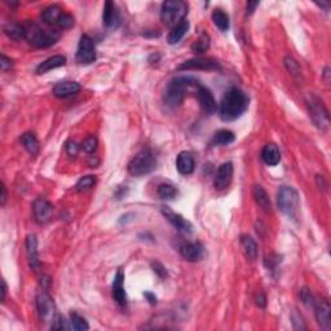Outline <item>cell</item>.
I'll use <instances>...</instances> for the list:
<instances>
[{
    "label": "cell",
    "mask_w": 331,
    "mask_h": 331,
    "mask_svg": "<svg viewBox=\"0 0 331 331\" xmlns=\"http://www.w3.org/2000/svg\"><path fill=\"white\" fill-rule=\"evenodd\" d=\"M111 289H113L111 290L113 298L116 303L121 304V305L127 303V295H126V290H124V272L122 269H118V272H116Z\"/></svg>",
    "instance_id": "obj_18"
},
{
    "label": "cell",
    "mask_w": 331,
    "mask_h": 331,
    "mask_svg": "<svg viewBox=\"0 0 331 331\" xmlns=\"http://www.w3.org/2000/svg\"><path fill=\"white\" fill-rule=\"evenodd\" d=\"M189 30V22L185 19L184 22H181L180 25H177L176 28H174L171 30V33L169 34V36H167V41H169V44L174 45V44H177L180 40H181L182 38H184V35L186 33H188Z\"/></svg>",
    "instance_id": "obj_27"
},
{
    "label": "cell",
    "mask_w": 331,
    "mask_h": 331,
    "mask_svg": "<svg viewBox=\"0 0 331 331\" xmlns=\"http://www.w3.org/2000/svg\"><path fill=\"white\" fill-rule=\"evenodd\" d=\"M241 247L245 256L250 260H255L257 256V245L250 235H241Z\"/></svg>",
    "instance_id": "obj_25"
},
{
    "label": "cell",
    "mask_w": 331,
    "mask_h": 331,
    "mask_svg": "<svg viewBox=\"0 0 331 331\" xmlns=\"http://www.w3.org/2000/svg\"><path fill=\"white\" fill-rule=\"evenodd\" d=\"M155 164H157V159H155V155L153 154L152 150L144 149L137 153L132 158V160L128 163V172L132 176L140 177L150 174L155 169Z\"/></svg>",
    "instance_id": "obj_5"
},
{
    "label": "cell",
    "mask_w": 331,
    "mask_h": 331,
    "mask_svg": "<svg viewBox=\"0 0 331 331\" xmlns=\"http://www.w3.org/2000/svg\"><path fill=\"white\" fill-rule=\"evenodd\" d=\"M12 65L13 64H12L11 58L7 57L6 55L0 56V69H2V72H7L8 69H11Z\"/></svg>",
    "instance_id": "obj_41"
},
{
    "label": "cell",
    "mask_w": 331,
    "mask_h": 331,
    "mask_svg": "<svg viewBox=\"0 0 331 331\" xmlns=\"http://www.w3.org/2000/svg\"><path fill=\"white\" fill-rule=\"evenodd\" d=\"M254 198L256 201V203L262 207V210H264L265 212H271L272 211V203L271 199H269V196L265 192V189L260 185H255L254 186Z\"/></svg>",
    "instance_id": "obj_26"
},
{
    "label": "cell",
    "mask_w": 331,
    "mask_h": 331,
    "mask_svg": "<svg viewBox=\"0 0 331 331\" xmlns=\"http://www.w3.org/2000/svg\"><path fill=\"white\" fill-rule=\"evenodd\" d=\"M235 140V136L232 131L229 130H219L215 132L212 137L214 145H219V147H224V145H229Z\"/></svg>",
    "instance_id": "obj_30"
},
{
    "label": "cell",
    "mask_w": 331,
    "mask_h": 331,
    "mask_svg": "<svg viewBox=\"0 0 331 331\" xmlns=\"http://www.w3.org/2000/svg\"><path fill=\"white\" fill-rule=\"evenodd\" d=\"M300 298H301V301H303V303L305 304V305H308V306L315 305V303H316L315 298H313L312 293H311V291H309V290L306 289V287L301 289Z\"/></svg>",
    "instance_id": "obj_40"
},
{
    "label": "cell",
    "mask_w": 331,
    "mask_h": 331,
    "mask_svg": "<svg viewBox=\"0 0 331 331\" xmlns=\"http://www.w3.org/2000/svg\"><path fill=\"white\" fill-rule=\"evenodd\" d=\"M277 203L279 210L287 216V218L295 219L299 211V194L291 186H282L279 188L277 194Z\"/></svg>",
    "instance_id": "obj_6"
},
{
    "label": "cell",
    "mask_w": 331,
    "mask_h": 331,
    "mask_svg": "<svg viewBox=\"0 0 331 331\" xmlns=\"http://www.w3.org/2000/svg\"><path fill=\"white\" fill-rule=\"evenodd\" d=\"M33 211L35 220L39 224H43L50 220L51 215H52V204L47 199L39 198L33 203Z\"/></svg>",
    "instance_id": "obj_17"
},
{
    "label": "cell",
    "mask_w": 331,
    "mask_h": 331,
    "mask_svg": "<svg viewBox=\"0 0 331 331\" xmlns=\"http://www.w3.org/2000/svg\"><path fill=\"white\" fill-rule=\"evenodd\" d=\"M257 6H259V2H257V0H255V2H247V13H254V11L256 9Z\"/></svg>",
    "instance_id": "obj_45"
},
{
    "label": "cell",
    "mask_w": 331,
    "mask_h": 331,
    "mask_svg": "<svg viewBox=\"0 0 331 331\" xmlns=\"http://www.w3.org/2000/svg\"><path fill=\"white\" fill-rule=\"evenodd\" d=\"M23 26L26 30V39L35 48H48L60 39V33L57 30H43L34 22H28Z\"/></svg>",
    "instance_id": "obj_4"
},
{
    "label": "cell",
    "mask_w": 331,
    "mask_h": 331,
    "mask_svg": "<svg viewBox=\"0 0 331 331\" xmlns=\"http://www.w3.org/2000/svg\"><path fill=\"white\" fill-rule=\"evenodd\" d=\"M177 191L174 185L171 184H160L158 186V196L162 199H174L176 197Z\"/></svg>",
    "instance_id": "obj_34"
},
{
    "label": "cell",
    "mask_w": 331,
    "mask_h": 331,
    "mask_svg": "<svg viewBox=\"0 0 331 331\" xmlns=\"http://www.w3.org/2000/svg\"><path fill=\"white\" fill-rule=\"evenodd\" d=\"M210 48V36L207 34H201L198 39L192 45V51L196 53H203Z\"/></svg>",
    "instance_id": "obj_32"
},
{
    "label": "cell",
    "mask_w": 331,
    "mask_h": 331,
    "mask_svg": "<svg viewBox=\"0 0 331 331\" xmlns=\"http://www.w3.org/2000/svg\"><path fill=\"white\" fill-rule=\"evenodd\" d=\"M36 308H38V313L41 320L53 321L56 316L55 303L44 289L39 290L36 294Z\"/></svg>",
    "instance_id": "obj_8"
},
{
    "label": "cell",
    "mask_w": 331,
    "mask_h": 331,
    "mask_svg": "<svg viewBox=\"0 0 331 331\" xmlns=\"http://www.w3.org/2000/svg\"><path fill=\"white\" fill-rule=\"evenodd\" d=\"M102 22L109 29L118 28L119 23H121V14H119L118 8L113 2H106L105 6H104Z\"/></svg>",
    "instance_id": "obj_16"
},
{
    "label": "cell",
    "mask_w": 331,
    "mask_h": 331,
    "mask_svg": "<svg viewBox=\"0 0 331 331\" xmlns=\"http://www.w3.org/2000/svg\"><path fill=\"white\" fill-rule=\"evenodd\" d=\"M80 91V86L77 82H60L53 87V94L58 99H66L74 96Z\"/></svg>",
    "instance_id": "obj_20"
},
{
    "label": "cell",
    "mask_w": 331,
    "mask_h": 331,
    "mask_svg": "<svg viewBox=\"0 0 331 331\" xmlns=\"http://www.w3.org/2000/svg\"><path fill=\"white\" fill-rule=\"evenodd\" d=\"M82 149L86 153H93L97 149V138L93 136H89L83 141Z\"/></svg>",
    "instance_id": "obj_38"
},
{
    "label": "cell",
    "mask_w": 331,
    "mask_h": 331,
    "mask_svg": "<svg viewBox=\"0 0 331 331\" xmlns=\"http://www.w3.org/2000/svg\"><path fill=\"white\" fill-rule=\"evenodd\" d=\"M285 65H286L287 70H289L294 77H299V75H300V67H299L298 62H296L293 57L285 58Z\"/></svg>",
    "instance_id": "obj_36"
},
{
    "label": "cell",
    "mask_w": 331,
    "mask_h": 331,
    "mask_svg": "<svg viewBox=\"0 0 331 331\" xmlns=\"http://www.w3.org/2000/svg\"><path fill=\"white\" fill-rule=\"evenodd\" d=\"M262 158L268 166H276L281 160V153L274 144H267L262 150Z\"/></svg>",
    "instance_id": "obj_24"
},
{
    "label": "cell",
    "mask_w": 331,
    "mask_h": 331,
    "mask_svg": "<svg viewBox=\"0 0 331 331\" xmlns=\"http://www.w3.org/2000/svg\"><path fill=\"white\" fill-rule=\"evenodd\" d=\"M152 267H153V271H154L155 273L160 277V278H164V277H167V271H166V268L163 267L160 263H152Z\"/></svg>",
    "instance_id": "obj_42"
},
{
    "label": "cell",
    "mask_w": 331,
    "mask_h": 331,
    "mask_svg": "<svg viewBox=\"0 0 331 331\" xmlns=\"http://www.w3.org/2000/svg\"><path fill=\"white\" fill-rule=\"evenodd\" d=\"M188 14V4L182 0H167L160 8V18L163 23L174 29L185 21Z\"/></svg>",
    "instance_id": "obj_3"
},
{
    "label": "cell",
    "mask_w": 331,
    "mask_h": 331,
    "mask_svg": "<svg viewBox=\"0 0 331 331\" xmlns=\"http://www.w3.org/2000/svg\"><path fill=\"white\" fill-rule=\"evenodd\" d=\"M197 99H198L199 104H201L202 110L206 114H214L218 110V105H216L215 97H214L212 92L208 88L203 86H199L197 89Z\"/></svg>",
    "instance_id": "obj_14"
},
{
    "label": "cell",
    "mask_w": 331,
    "mask_h": 331,
    "mask_svg": "<svg viewBox=\"0 0 331 331\" xmlns=\"http://www.w3.org/2000/svg\"><path fill=\"white\" fill-rule=\"evenodd\" d=\"M180 255L188 262H198L204 256V248L199 242H188L180 246Z\"/></svg>",
    "instance_id": "obj_15"
},
{
    "label": "cell",
    "mask_w": 331,
    "mask_h": 331,
    "mask_svg": "<svg viewBox=\"0 0 331 331\" xmlns=\"http://www.w3.org/2000/svg\"><path fill=\"white\" fill-rule=\"evenodd\" d=\"M96 60V48L94 43L88 35L80 36L79 44L77 50V61L79 64L88 65Z\"/></svg>",
    "instance_id": "obj_9"
},
{
    "label": "cell",
    "mask_w": 331,
    "mask_h": 331,
    "mask_svg": "<svg viewBox=\"0 0 331 331\" xmlns=\"http://www.w3.org/2000/svg\"><path fill=\"white\" fill-rule=\"evenodd\" d=\"M162 214L179 232L185 233V234H191V233L193 232L192 224L189 223L188 220H185L180 214H176L175 211H172L170 207H162Z\"/></svg>",
    "instance_id": "obj_11"
},
{
    "label": "cell",
    "mask_w": 331,
    "mask_h": 331,
    "mask_svg": "<svg viewBox=\"0 0 331 331\" xmlns=\"http://www.w3.org/2000/svg\"><path fill=\"white\" fill-rule=\"evenodd\" d=\"M52 328L53 330H69L70 326L67 325L64 317H61L60 315H56L52 321Z\"/></svg>",
    "instance_id": "obj_39"
},
{
    "label": "cell",
    "mask_w": 331,
    "mask_h": 331,
    "mask_svg": "<svg viewBox=\"0 0 331 331\" xmlns=\"http://www.w3.org/2000/svg\"><path fill=\"white\" fill-rule=\"evenodd\" d=\"M73 26H74V17L65 12V13L62 14V17H61L58 28L62 29V30H67V29H72Z\"/></svg>",
    "instance_id": "obj_37"
},
{
    "label": "cell",
    "mask_w": 331,
    "mask_h": 331,
    "mask_svg": "<svg viewBox=\"0 0 331 331\" xmlns=\"http://www.w3.org/2000/svg\"><path fill=\"white\" fill-rule=\"evenodd\" d=\"M7 296V283L4 279H2V301H6Z\"/></svg>",
    "instance_id": "obj_48"
},
{
    "label": "cell",
    "mask_w": 331,
    "mask_h": 331,
    "mask_svg": "<svg viewBox=\"0 0 331 331\" xmlns=\"http://www.w3.org/2000/svg\"><path fill=\"white\" fill-rule=\"evenodd\" d=\"M317 6H320L321 8H325L326 11H328V8H330V4L328 3H318Z\"/></svg>",
    "instance_id": "obj_49"
},
{
    "label": "cell",
    "mask_w": 331,
    "mask_h": 331,
    "mask_svg": "<svg viewBox=\"0 0 331 331\" xmlns=\"http://www.w3.org/2000/svg\"><path fill=\"white\" fill-rule=\"evenodd\" d=\"M212 21L215 23L216 28L220 31L225 33V31L229 30L230 28V21L229 16L223 11V9H215L212 12Z\"/></svg>",
    "instance_id": "obj_28"
},
{
    "label": "cell",
    "mask_w": 331,
    "mask_h": 331,
    "mask_svg": "<svg viewBox=\"0 0 331 331\" xmlns=\"http://www.w3.org/2000/svg\"><path fill=\"white\" fill-rule=\"evenodd\" d=\"M66 152L69 155H77L78 152H79V145H78L75 141H69V143L66 144Z\"/></svg>",
    "instance_id": "obj_43"
},
{
    "label": "cell",
    "mask_w": 331,
    "mask_h": 331,
    "mask_svg": "<svg viewBox=\"0 0 331 331\" xmlns=\"http://www.w3.org/2000/svg\"><path fill=\"white\" fill-rule=\"evenodd\" d=\"M179 70H221V66L214 58L198 57L182 62Z\"/></svg>",
    "instance_id": "obj_10"
},
{
    "label": "cell",
    "mask_w": 331,
    "mask_h": 331,
    "mask_svg": "<svg viewBox=\"0 0 331 331\" xmlns=\"http://www.w3.org/2000/svg\"><path fill=\"white\" fill-rule=\"evenodd\" d=\"M64 13L65 12L61 9V7L53 4V6L47 7V8L43 11V13H41V19H43V21H44V23H47V25L57 26L58 28L60 19Z\"/></svg>",
    "instance_id": "obj_23"
},
{
    "label": "cell",
    "mask_w": 331,
    "mask_h": 331,
    "mask_svg": "<svg viewBox=\"0 0 331 331\" xmlns=\"http://www.w3.org/2000/svg\"><path fill=\"white\" fill-rule=\"evenodd\" d=\"M4 33L13 40H21V39H26V30L25 26L19 25L16 22H9L4 26Z\"/></svg>",
    "instance_id": "obj_29"
},
{
    "label": "cell",
    "mask_w": 331,
    "mask_h": 331,
    "mask_svg": "<svg viewBox=\"0 0 331 331\" xmlns=\"http://www.w3.org/2000/svg\"><path fill=\"white\" fill-rule=\"evenodd\" d=\"M248 102H250V100H248L247 94L242 89L233 87L229 91H226L221 99L220 108H219L220 118L224 122L235 121L247 110Z\"/></svg>",
    "instance_id": "obj_1"
},
{
    "label": "cell",
    "mask_w": 331,
    "mask_h": 331,
    "mask_svg": "<svg viewBox=\"0 0 331 331\" xmlns=\"http://www.w3.org/2000/svg\"><path fill=\"white\" fill-rule=\"evenodd\" d=\"M144 296L149 300L150 304H157V296L153 295L152 293H144Z\"/></svg>",
    "instance_id": "obj_47"
},
{
    "label": "cell",
    "mask_w": 331,
    "mask_h": 331,
    "mask_svg": "<svg viewBox=\"0 0 331 331\" xmlns=\"http://www.w3.org/2000/svg\"><path fill=\"white\" fill-rule=\"evenodd\" d=\"M26 250H28L29 262L33 271L38 272L40 269V262L38 256V241L34 234H29L26 238Z\"/></svg>",
    "instance_id": "obj_19"
},
{
    "label": "cell",
    "mask_w": 331,
    "mask_h": 331,
    "mask_svg": "<svg viewBox=\"0 0 331 331\" xmlns=\"http://www.w3.org/2000/svg\"><path fill=\"white\" fill-rule=\"evenodd\" d=\"M201 86L198 80L193 77H176L167 84L163 93V101L169 108H177L182 104L186 94L192 88Z\"/></svg>",
    "instance_id": "obj_2"
},
{
    "label": "cell",
    "mask_w": 331,
    "mask_h": 331,
    "mask_svg": "<svg viewBox=\"0 0 331 331\" xmlns=\"http://www.w3.org/2000/svg\"><path fill=\"white\" fill-rule=\"evenodd\" d=\"M6 201H7V189H6V185L2 184V196H0V204H2V206H4V204H6Z\"/></svg>",
    "instance_id": "obj_46"
},
{
    "label": "cell",
    "mask_w": 331,
    "mask_h": 331,
    "mask_svg": "<svg viewBox=\"0 0 331 331\" xmlns=\"http://www.w3.org/2000/svg\"><path fill=\"white\" fill-rule=\"evenodd\" d=\"M94 184H96V179H94V176L88 175V176L82 177V179L77 182L75 189H77L78 192H86L88 191V189H91L92 186H94Z\"/></svg>",
    "instance_id": "obj_35"
},
{
    "label": "cell",
    "mask_w": 331,
    "mask_h": 331,
    "mask_svg": "<svg viewBox=\"0 0 331 331\" xmlns=\"http://www.w3.org/2000/svg\"><path fill=\"white\" fill-rule=\"evenodd\" d=\"M315 315L316 320H317L318 325L323 328V330H330L331 328V306L327 300H316L315 305Z\"/></svg>",
    "instance_id": "obj_13"
},
{
    "label": "cell",
    "mask_w": 331,
    "mask_h": 331,
    "mask_svg": "<svg viewBox=\"0 0 331 331\" xmlns=\"http://www.w3.org/2000/svg\"><path fill=\"white\" fill-rule=\"evenodd\" d=\"M255 301H256V304L260 306V308H264L265 304H267V298H265L264 294L259 293L256 296H255Z\"/></svg>",
    "instance_id": "obj_44"
},
{
    "label": "cell",
    "mask_w": 331,
    "mask_h": 331,
    "mask_svg": "<svg viewBox=\"0 0 331 331\" xmlns=\"http://www.w3.org/2000/svg\"><path fill=\"white\" fill-rule=\"evenodd\" d=\"M176 169L181 175H191L194 171V158L189 152H181L176 158Z\"/></svg>",
    "instance_id": "obj_22"
},
{
    "label": "cell",
    "mask_w": 331,
    "mask_h": 331,
    "mask_svg": "<svg viewBox=\"0 0 331 331\" xmlns=\"http://www.w3.org/2000/svg\"><path fill=\"white\" fill-rule=\"evenodd\" d=\"M70 328H73V330H77V331H86V330H88L89 326H88V323H87V321L84 320L82 316H79L78 313L73 312L72 315H70Z\"/></svg>",
    "instance_id": "obj_33"
},
{
    "label": "cell",
    "mask_w": 331,
    "mask_h": 331,
    "mask_svg": "<svg viewBox=\"0 0 331 331\" xmlns=\"http://www.w3.org/2000/svg\"><path fill=\"white\" fill-rule=\"evenodd\" d=\"M65 65H66V57H65V56H52V57L47 58V60L43 61L41 64L38 65V67H36V74H45L47 72L57 69V67L65 66Z\"/></svg>",
    "instance_id": "obj_21"
},
{
    "label": "cell",
    "mask_w": 331,
    "mask_h": 331,
    "mask_svg": "<svg viewBox=\"0 0 331 331\" xmlns=\"http://www.w3.org/2000/svg\"><path fill=\"white\" fill-rule=\"evenodd\" d=\"M233 172H234V169H233L232 162H225L219 167L215 175V181H214L218 191H224L229 186L233 179Z\"/></svg>",
    "instance_id": "obj_12"
},
{
    "label": "cell",
    "mask_w": 331,
    "mask_h": 331,
    "mask_svg": "<svg viewBox=\"0 0 331 331\" xmlns=\"http://www.w3.org/2000/svg\"><path fill=\"white\" fill-rule=\"evenodd\" d=\"M21 144H22V147L25 148L30 154L34 155L39 152V143L34 133H23V135L21 136Z\"/></svg>",
    "instance_id": "obj_31"
},
{
    "label": "cell",
    "mask_w": 331,
    "mask_h": 331,
    "mask_svg": "<svg viewBox=\"0 0 331 331\" xmlns=\"http://www.w3.org/2000/svg\"><path fill=\"white\" fill-rule=\"evenodd\" d=\"M306 106H308L309 116L316 127L320 128L321 131L327 130L328 124H330V116H328V111L323 105V102L317 96L311 94L306 99Z\"/></svg>",
    "instance_id": "obj_7"
}]
</instances>
